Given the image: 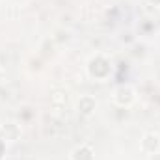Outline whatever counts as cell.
Returning <instances> with one entry per match:
<instances>
[{
    "label": "cell",
    "instance_id": "52a82bcc",
    "mask_svg": "<svg viewBox=\"0 0 160 160\" xmlns=\"http://www.w3.org/2000/svg\"><path fill=\"white\" fill-rule=\"evenodd\" d=\"M4 77H6V73H4V67L0 65V84L4 82Z\"/></svg>",
    "mask_w": 160,
    "mask_h": 160
},
{
    "label": "cell",
    "instance_id": "3957f363",
    "mask_svg": "<svg viewBox=\"0 0 160 160\" xmlns=\"http://www.w3.org/2000/svg\"><path fill=\"white\" fill-rule=\"evenodd\" d=\"M140 149L147 157H155L160 153V134L158 132H145L140 140Z\"/></svg>",
    "mask_w": 160,
    "mask_h": 160
},
{
    "label": "cell",
    "instance_id": "5b68a950",
    "mask_svg": "<svg viewBox=\"0 0 160 160\" xmlns=\"http://www.w3.org/2000/svg\"><path fill=\"white\" fill-rule=\"evenodd\" d=\"M97 110V99L91 95H82L77 102V112L82 118H91Z\"/></svg>",
    "mask_w": 160,
    "mask_h": 160
},
{
    "label": "cell",
    "instance_id": "ba28073f",
    "mask_svg": "<svg viewBox=\"0 0 160 160\" xmlns=\"http://www.w3.org/2000/svg\"><path fill=\"white\" fill-rule=\"evenodd\" d=\"M147 2H149V4H153V6H158V8H160V0H147Z\"/></svg>",
    "mask_w": 160,
    "mask_h": 160
},
{
    "label": "cell",
    "instance_id": "7a4b0ae2",
    "mask_svg": "<svg viewBox=\"0 0 160 160\" xmlns=\"http://www.w3.org/2000/svg\"><path fill=\"white\" fill-rule=\"evenodd\" d=\"M112 102L119 108H130L136 102V89L130 84H119L112 91Z\"/></svg>",
    "mask_w": 160,
    "mask_h": 160
},
{
    "label": "cell",
    "instance_id": "8992f818",
    "mask_svg": "<svg viewBox=\"0 0 160 160\" xmlns=\"http://www.w3.org/2000/svg\"><path fill=\"white\" fill-rule=\"evenodd\" d=\"M69 160H95V149L89 143H78L69 153Z\"/></svg>",
    "mask_w": 160,
    "mask_h": 160
},
{
    "label": "cell",
    "instance_id": "6da1fadb",
    "mask_svg": "<svg viewBox=\"0 0 160 160\" xmlns=\"http://www.w3.org/2000/svg\"><path fill=\"white\" fill-rule=\"evenodd\" d=\"M86 75L93 82H106L114 75V62L104 52H95L86 63Z\"/></svg>",
    "mask_w": 160,
    "mask_h": 160
},
{
    "label": "cell",
    "instance_id": "277c9868",
    "mask_svg": "<svg viewBox=\"0 0 160 160\" xmlns=\"http://www.w3.org/2000/svg\"><path fill=\"white\" fill-rule=\"evenodd\" d=\"M21 125L15 123V121H8L6 125L0 127V138L6 142V143H11V142H17L21 138Z\"/></svg>",
    "mask_w": 160,
    "mask_h": 160
}]
</instances>
